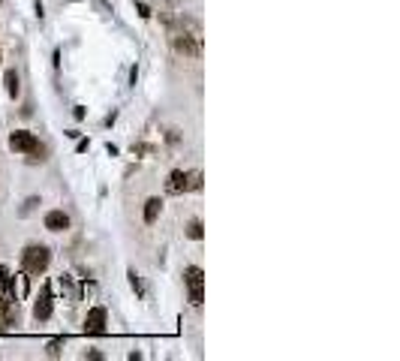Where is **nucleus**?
<instances>
[{
  "instance_id": "f257e3e1",
  "label": "nucleus",
  "mask_w": 400,
  "mask_h": 361,
  "mask_svg": "<svg viewBox=\"0 0 400 361\" xmlns=\"http://www.w3.org/2000/svg\"><path fill=\"white\" fill-rule=\"evenodd\" d=\"M166 33L181 57H202V27L193 18H166Z\"/></svg>"
},
{
  "instance_id": "f03ea898",
  "label": "nucleus",
  "mask_w": 400,
  "mask_h": 361,
  "mask_svg": "<svg viewBox=\"0 0 400 361\" xmlns=\"http://www.w3.org/2000/svg\"><path fill=\"white\" fill-rule=\"evenodd\" d=\"M48 262H51V253H48V247H42V244H30V247H24V253H21V268H24L27 274H42V271L48 268Z\"/></svg>"
},
{
  "instance_id": "7ed1b4c3",
  "label": "nucleus",
  "mask_w": 400,
  "mask_h": 361,
  "mask_svg": "<svg viewBox=\"0 0 400 361\" xmlns=\"http://www.w3.org/2000/svg\"><path fill=\"white\" fill-rule=\"evenodd\" d=\"M184 283H187V289H190V304L199 307V304L205 301V271H202L199 265H190V268L184 271Z\"/></svg>"
},
{
  "instance_id": "20e7f679",
  "label": "nucleus",
  "mask_w": 400,
  "mask_h": 361,
  "mask_svg": "<svg viewBox=\"0 0 400 361\" xmlns=\"http://www.w3.org/2000/svg\"><path fill=\"white\" fill-rule=\"evenodd\" d=\"M9 148L18 151V154H30V160H39L36 154H42V145H39L36 136L27 133V130H15V133L9 136Z\"/></svg>"
},
{
  "instance_id": "39448f33",
  "label": "nucleus",
  "mask_w": 400,
  "mask_h": 361,
  "mask_svg": "<svg viewBox=\"0 0 400 361\" xmlns=\"http://www.w3.org/2000/svg\"><path fill=\"white\" fill-rule=\"evenodd\" d=\"M105 307H90L87 310V316H84V331H90V334H102L105 331Z\"/></svg>"
},
{
  "instance_id": "423d86ee",
  "label": "nucleus",
  "mask_w": 400,
  "mask_h": 361,
  "mask_svg": "<svg viewBox=\"0 0 400 361\" xmlns=\"http://www.w3.org/2000/svg\"><path fill=\"white\" fill-rule=\"evenodd\" d=\"M18 319V301L15 298H0V328L15 325Z\"/></svg>"
},
{
  "instance_id": "0eeeda50",
  "label": "nucleus",
  "mask_w": 400,
  "mask_h": 361,
  "mask_svg": "<svg viewBox=\"0 0 400 361\" xmlns=\"http://www.w3.org/2000/svg\"><path fill=\"white\" fill-rule=\"evenodd\" d=\"M166 190H169V193H187V190H190V172H184V169H175V172L169 175V184H166Z\"/></svg>"
},
{
  "instance_id": "6e6552de",
  "label": "nucleus",
  "mask_w": 400,
  "mask_h": 361,
  "mask_svg": "<svg viewBox=\"0 0 400 361\" xmlns=\"http://www.w3.org/2000/svg\"><path fill=\"white\" fill-rule=\"evenodd\" d=\"M51 307H54V304H51V289L45 286L42 295H39V301H36V307H33V316H36L39 322H45V319L51 316Z\"/></svg>"
},
{
  "instance_id": "1a4fd4ad",
  "label": "nucleus",
  "mask_w": 400,
  "mask_h": 361,
  "mask_svg": "<svg viewBox=\"0 0 400 361\" xmlns=\"http://www.w3.org/2000/svg\"><path fill=\"white\" fill-rule=\"evenodd\" d=\"M45 229L48 232H63V229H69V217L63 211H48L45 214Z\"/></svg>"
},
{
  "instance_id": "9d476101",
  "label": "nucleus",
  "mask_w": 400,
  "mask_h": 361,
  "mask_svg": "<svg viewBox=\"0 0 400 361\" xmlns=\"http://www.w3.org/2000/svg\"><path fill=\"white\" fill-rule=\"evenodd\" d=\"M160 211H163V202H160L157 196H151V199L145 202V223H148V226H151V223H157Z\"/></svg>"
},
{
  "instance_id": "9b49d317",
  "label": "nucleus",
  "mask_w": 400,
  "mask_h": 361,
  "mask_svg": "<svg viewBox=\"0 0 400 361\" xmlns=\"http://www.w3.org/2000/svg\"><path fill=\"white\" fill-rule=\"evenodd\" d=\"M0 298H12V274L0 265Z\"/></svg>"
},
{
  "instance_id": "f8f14e48",
  "label": "nucleus",
  "mask_w": 400,
  "mask_h": 361,
  "mask_svg": "<svg viewBox=\"0 0 400 361\" xmlns=\"http://www.w3.org/2000/svg\"><path fill=\"white\" fill-rule=\"evenodd\" d=\"M3 81H6V93H9V96H18V90H21V87H18V72H15V69H6Z\"/></svg>"
},
{
  "instance_id": "ddd939ff",
  "label": "nucleus",
  "mask_w": 400,
  "mask_h": 361,
  "mask_svg": "<svg viewBox=\"0 0 400 361\" xmlns=\"http://www.w3.org/2000/svg\"><path fill=\"white\" fill-rule=\"evenodd\" d=\"M187 235H190L193 241H202V235H205V226H202V220H199V217L187 223Z\"/></svg>"
},
{
  "instance_id": "4468645a",
  "label": "nucleus",
  "mask_w": 400,
  "mask_h": 361,
  "mask_svg": "<svg viewBox=\"0 0 400 361\" xmlns=\"http://www.w3.org/2000/svg\"><path fill=\"white\" fill-rule=\"evenodd\" d=\"M190 190H202V175L199 172H190Z\"/></svg>"
},
{
  "instance_id": "2eb2a0df",
  "label": "nucleus",
  "mask_w": 400,
  "mask_h": 361,
  "mask_svg": "<svg viewBox=\"0 0 400 361\" xmlns=\"http://www.w3.org/2000/svg\"><path fill=\"white\" fill-rule=\"evenodd\" d=\"M60 346H63V340H51V343H48V355L57 358V355H60Z\"/></svg>"
},
{
  "instance_id": "dca6fc26",
  "label": "nucleus",
  "mask_w": 400,
  "mask_h": 361,
  "mask_svg": "<svg viewBox=\"0 0 400 361\" xmlns=\"http://www.w3.org/2000/svg\"><path fill=\"white\" fill-rule=\"evenodd\" d=\"M129 283H132V289L142 295V280H139V274H136V271H129Z\"/></svg>"
},
{
  "instance_id": "f3484780",
  "label": "nucleus",
  "mask_w": 400,
  "mask_h": 361,
  "mask_svg": "<svg viewBox=\"0 0 400 361\" xmlns=\"http://www.w3.org/2000/svg\"><path fill=\"white\" fill-rule=\"evenodd\" d=\"M136 9H139L142 18H151V6H148V3H136Z\"/></svg>"
},
{
  "instance_id": "a211bd4d",
  "label": "nucleus",
  "mask_w": 400,
  "mask_h": 361,
  "mask_svg": "<svg viewBox=\"0 0 400 361\" xmlns=\"http://www.w3.org/2000/svg\"><path fill=\"white\" fill-rule=\"evenodd\" d=\"M172 3H178V0H172Z\"/></svg>"
},
{
  "instance_id": "6ab92c4d",
  "label": "nucleus",
  "mask_w": 400,
  "mask_h": 361,
  "mask_svg": "<svg viewBox=\"0 0 400 361\" xmlns=\"http://www.w3.org/2000/svg\"><path fill=\"white\" fill-rule=\"evenodd\" d=\"M0 3H3V0H0Z\"/></svg>"
}]
</instances>
